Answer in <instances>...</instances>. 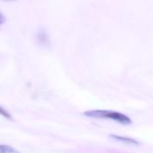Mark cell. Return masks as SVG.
<instances>
[{
	"label": "cell",
	"instance_id": "1",
	"mask_svg": "<svg viewBox=\"0 0 153 153\" xmlns=\"http://www.w3.org/2000/svg\"><path fill=\"white\" fill-rule=\"evenodd\" d=\"M84 115L91 117V118H103V119H111L115 122H118L122 125H131L133 121L130 117L126 115L116 111H110V110H104V109H95V110H88L84 112Z\"/></svg>",
	"mask_w": 153,
	"mask_h": 153
},
{
	"label": "cell",
	"instance_id": "2",
	"mask_svg": "<svg viewBox=\"0 0 153 153\" xmlns=\"http://www.w3.org/2000/svg\"><path fill=\"white\" fill-rule=\"evenodd\" d=\"M110 138L115 140V141H118V142H121V143H127V144H131V145H139L140 143L138 141H136L135 139H133V138H129V137H123V136H120V135H115V134H111L110 135Z\"/></svg>",
	"mask_w": 153,
	"mask_h": 153
},
{
	"label": "cell",
	"instance_id": "3",
	"mask_svg": "<svg viewBox=\"0 0 153 153\" xmlns=\"http://www.w3.org/2000/svg\"><path fill=\"white\" fill-rule=\"evenodd\" d=\"M0 153H19V152L9 145L0 144Z\"/></svg>",
	"mask_w": 153,
	"mask_h": 153
},
{
	"label": "cell",
	"instance_id": "4",
	"mask_svg": "<svg viewBox=\"0 0 153 153\" xmlns=\"http://www.w3.org/2000/svg\"><path fill=\"white\" fill-rule=\"evenodd\" d=\"M0 116H2V117H5V118L11 119V115H10L5 108H3L1 106H0Z\"/></svg>",
	"mask_w": 153,
	"mask_h": 153
},
{
	"label": "cell",
	"instance_id": "5",
	"mask_svg": "<svg viewBox=\"0 0 153 153\" xmlns=\"http://www.w3.org/2000/svg\"><path fill=\"white\" fill-rule=\"evenodd\" d=\"M5 17L0 13V25L3 24V23H5Z\"/></svg>",
	"mask_w": 153,
	"mask_h": 153
},
{
	"label": "cell",
	"instance_id": "6",
	"mask_svg": "<svg viewBox=\"0 0 153 153\" xmlns=\"http://www.w3.org/2000/svg\"><path fill=\"white\" fill-rule=\"evenodd\" d=\"M4 1H14V0H4Z\"/></svg>",
	"mask_w": 153,
	"mask_h": 153
}]
</instances>
